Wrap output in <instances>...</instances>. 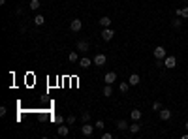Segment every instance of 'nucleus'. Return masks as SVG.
<instances>
[{"label": "nucleus", "instance_id": "obj_1", "mask_svg": "<svg viewBox=\"0 0 188 139\" xmlns=\"http://www.w3.org/2000/svg\"><path fill=\"white\" fill-rule=\"evenodd\" d=\"M152 55H154V58H166L168 57V51H166V47L164 45H158V47H154V51H152Z\"/></svg>", "mask_w": 188, "mask_h": 139}, {"label": "nucleus", "instance_id": "obj_2", "mask_svg": "<svg viewBox=\"0 0 188 139\" xmlns=\"http://www.w3.org/2000/svg\"><path fill=\"white\" fill-rule=\"evenodd\" d=\"M94 128H96V126H92V124L83 122V126H81V134H83V135H87V137H90V135H92V132H94Z\"/></svg>", "mask_w": 188, "mask_h": 139}, {"label": "nucleus", "instance_id": "obj_3", "mask_svg": "<svg viewBox=\"0 0 188 139\" xmlns=\"http://www.w3.org/2000/svg\"><path fill=\"white\" fill-rule=\"evenodd\" d=\"M175 66H177V58L173 57V55H169V57H166V58H164V68L171 70V68H175Z\"/></svg>", "mask_w": 188, "mask_h": 139}, {"label": "nucleus", "instance_id": "obj_4", "mask_svg": "<svg viewBox=\"0 0 188 139\" xmlns=\"http://www.w3.org/2000/svg\"><path fill=\"white\" fill-rule=\"evenodd\" d=\"M92 62H94V66H103V64L107 62V57H106L103 53H98V55L92 58Z\"/></svg>", "mask_w": 188, "mask_h": 139}, {"label": "nucleus", "instance_id": "obj_5", "mask_svg": "<svg viewBox=\"0 0 188 139\" xmlns=\"http://www.w3.org/2000/svg\"><path fill=\"white\" fill-rule=\"evenodd\" d=\"M113 36H115V32L111 30L109 26H107V28H103V30H102V40H103V41H111V40H113Z\"/></svg>", "mask_w": 188, "mask_h": 139}, {"label": "nucleus", "instance_id": "obj_6", "mask_svg": "<svg viewBox=\"0 0 188 139\" xmlns=\"http://www.w3.org/2000/svg\"><path fill=\"white\" fill-rule=\"evenodd\" d=\"M70 28H72V32H79V30L83 28L81 19H72V23H70Z\"/></svg>", "mask_w": 188, "mask_h": 139}, {"label": "nucleus", "instance_id": "obj_7", "mask_svg": "<svg viewBox=\"0 0 188 139\" xmlns=\"http://www.w3.org/2000/svg\"><path fill=\"white\" fill-rule=\"evenodd\" d=\"M103 81H106V85H113V83L117 81V73L115 72H107L106 75H103Z\"/></svg>", "mask_w": 188, "mask_h": 139}, {"label": "nucleus", "instance_id": "obj_8", "mask_svg": "<svg viewBox=\"0 0 188 139\" xmlns=\"http://www.w3.org/2000/svg\"><path fill=\"white\" fill-rule=\"evenodd\" d=\"M128 83H130V87H136V85H139V83H141V77H139L137 73H132L130 79H128Z\"/></svg>", "mask_w": 188, "mask_h": 139}, {"label": "nucleus", "instance_id": "obj_9", "mask_svg": "<svg viewBox=\"0 0 188 139\" xmlns=\"http://www.w3.org/2000/svg\"><path fill=\"white\" fill-rule=\"evenodd\" d=\"M57 134H58L60 137H66V135L70 134V128H68V126H62V124H58V128H57Z\"/></svg>", "mask_w": 188, "mask_h": 139}, {"label": "nucleus", "instance_id": "obj_10", "mask_svg": "<svg viewBox=\"0 0 188 139\" xmlns=\"http://www.w3.org/2000/svg\"><path fill=\"white\" fill-rule=\"evenodd\" d=\"M77 51L87 53V51H88V41H85V40H79V41H77Z\"/></svg>", "mask_w": 188, "mask_h": 139}, {"label": "nucleus", "instance_id": "obj_11", "mask_svg": "<svg viewBox=\"0 0 188 139\" xmlns=\"http://www.w3.org/2000/svg\"><path fill=\"white\" fill-rule=\"evenodd\" d=\"M77 64H79V68H83V70H87L90 64H92V60H90V58H79V62H77Z\"/></svg>", "mask_w": 188, "mask_h": 139}, {"label": "nucleus", "instance_id": "obj_12", "mask_svg": "<svg viewBox=\"0 0 188 139\" xmlns=\"http://www.w3.org/2000/svg\"><path fill=\"white\" fill-rule=\"evenodd\" d=\"M175 15H177V17H184V19H188V6H184V8H179V10L175 11Z\"/></svg>", "mask_w": 188, "mask_h": 139}, {"label": "nucleus", "instance_id": "obj_13", "mask_svg": "<svg viewBox=\"0 0 188 139\" xmlns=\"http://www.w3.org/2000/svg\"><path fill=\"white\" fill-rule=\"evenodd\" d=\"M128 130H130V134H137V132L141 130V124H139V120H134V124H132V126H128Z\"/></svg>", "mask_w": 188, "mask_h": 139}, {"label": "nucleus", "instance_id": "obj_14", "mask_svg": "<svg viewBox=\"0 0 188 139\" xmlns=\"http://www.w3.org/2000/svg\"><path fill=\"white\" fill-rule=\"evenodd\" d=\"M102 94L106 96V98H111V96H113V87H111V85H106V87H103V90H102Z\"/></svg>", "mask_w": 188, "mask_h": 139}, {"label": "nucleus", "instance_id": "obj_15", "mask_svg": "<svg viewBox=\"0 0 188 139\" xmlns=\"http://www.w3.org/2000/svg\"><path fill=\"white\" fill-rule=\"evenodd\" d=\"M160 119H162V120H169L171 119V111L169 109H162V111H160Z\"/></svg>", "mask_w": 188, "mask_h": 139}, {"label": "nucleus", "instance_id": "obj_16", "mask_svg": "<svg viewBox=\"0 0 188 139\" xmlns=\"http://www.w3.org/2000/svg\"><path fill=\"white\" fill-rule=\"evenodd\" d=\"M100 25L103 26V28H107V26H111V19H109L107 15H103V17L100 19Z\"/></svg>", "mask_w": 188, "mask_h": 139}, {"label": "nucleus", "instance_id": "obj_17", "mask_svg": "<svg viewBox=\"0 0 188 139\" xmlns=\"http://www.w3.org/2000/svg\"><path fill=\"white\" fill-rule=\"evenodd\" d=\"M40 6H41V4H40V0H30L28 8H30V10H34V11H38V10H40Z\"/></svg>", "mask_w": 188, "mask_h": 139}, {"label": "nucleus", "instance_id": "obj_18", "mask_svg": "<svg viewBox=\"0 0 188 139\" xmlns=\"http://www.w3.org/2000/svg\"><path fill=\"white\" fill-rule=\"evenodd\" d=\"M68 60L72 62V64H73V62H79V57H77V53H75V51H72V53L68 55Z\"/></svg>", "mask_w": 188, "mask_h": 139}, {"label": "nucleus", "instance_id": "obj_19", "mask_svg": "<svg viewBox=\"0 0 188 139\" xmlns=\"http://www.w3.org/2000/svg\"><path fill=\"white\" fill-rule=\"evenodd\" d=\"M117 128H119V130H128V122L126 120H117Z\"/></svg>", "mask_w": 188, "mask_h": 139}, {"label": "nucleus", "instance_id": "obj_20", "mask_svg": "<svg viewBox=\"0 0 188 139\" xmlns=\"http://www.w3.org/2000/svg\"><path fill=\"white\" fill-rule=\"evenodd\" d=\"M141 119V111L139 109H132V120H139Z\"/></svg>", "mask_w": 188, "mask_h": 139}, {"label": "nucleus", "instance_id": "obj_21", "mask_svg": "<svg viewBox=\"0 0 188 139\" xmlns=\"http://www.w3.org/2000/svg\"><path fill=\"white\" fill-rule=\"evenodd\" d=\"M45 23V19H43V15H36L34 17V25H38V26H41Z\"/></svg>", "mask_w": 188, "mask_h": 139}, {"label": "nucleus", "instance_id": "obj_22", "mask_svg": "<svg viewBox=\"0 0 188 139\" xmlns=\"http://www.w3.org/2000/svg\"><path fill=\"white\" fill-rule=\"evenodd\" d=\"M128 88H130V83H121V85H119V90H121L122 94H126Z\"/></svg>", "mask_w": 188, "mask_h": 139}, {"label": "nucleus", "instance_id": "obj_23", "mask_svg": "<svg viewBox=\"0 0 188 139\" xmlns=\"http://www.w3.org/2000/svg\"><path fill=\"white\" fill-rule=\"evenodd\" d=\"M81 120H83V122H88V120H90V113H87V111H85V113L81 115Z\"/></svg>", "mask_w": 188, "mask_h": 139}, {"label": "nucleus", "instance_id": "obj_24", "mask_svg": "<svg viewBox=\"0 0 188 139\" xmlns=\"http://www.w3.org/2000/svg\"><path fill=\"white\" fill-rule=\"evenodd\" d=\"M171 25H173V28H181V25H183V21L175 19V21H171Z\"/></svg>", "mask_w": 188, "mask_h": 139}, {"label": "nucleus", "instance_id": "obj_25", "mask_svg": "<svg viewBox=\"0 0 188 139\" xmlns=\"http://www.w3.org/2000/svg\"><path fill=\"white\" fill-rule=\"evenodd\" d=\"M152 109H154V111H160V109H162V103H160V102H154V103H152Z\"/></svg>", "mask_w": 188, "mask_h": 139}, {"label": "nucleus", "instance_id": "obj_26", "mask_svg": "<svg viewBox=\"0 0 188 139\" xmlns=\"http://www.w3.org/2000/svg\"><path fill=\"white\" fill-rule=\"evenodd\" d=\"M55 122H57V124H62V122H64V117H62V115H57V117H55Z\"/></svg>", "mask_w": 188, "mask_h": 139}, {"label": "nucleus", "instance_id": "obj_27", "mask_svg": "<svg viewBox=\"0 0 188 139\" xmlns=\"http://www.w3.org/2000/svg\"><path fill=\"white\" fill-rule=\"evenodd\" d=\"M96 128L98 130H103V126H106V124H103V120H96V124H94Z\"/></svg>", "mask_w": 188, "mask_h": 139}, {"label": "nucleus", "instance_id": "obj_28", "mask_svg": "<svg viewBox=\"0 0 188 139\" xmlns=\"http://www.w3.org/2000/svg\"><path fill=\"white\" fill-rule=\"evenodd\" d=\"M102 139H113V134H109V132H106V134H102Z\"/></svg>", "mask_w": 188, "mask_h": 139}, {"label": "nucleus", "instance_id": "obj_29", "mask_svg": "<svg viewBox=\"0 0 188 139\" xmlns=\"http://www.w3.org/2000/svg\"><path fill=\"white\" fill-rule=\"evenodd\" d=\"M66 122H68V124H73V122H75V117H73V115H70L68 119H66Z\"/></svg>", "mask_w": 188, "mask_h": 139}, {"label": "nucleus", "instance_id": "obj_30", "mask_svg": "<svg viewBox=\"0 0 188 139\" xmlns=\"http://www.w3.org/2000/svg\"><path fill=\"white\" fill-rule=\"evenodd\" d=\"M6 111H8V109H6V105L0 107V117H4V115H6Z\"/></svg>", "mask_w": 188, "mask_h": 139}, {"label": "nucleus", "instance_id": "obj_31", "mask_svg": "<svg viewBox=\"0 0 188 139\" xmlns=\"http://www.w3.org/2000/svg\"><path fill=\"white\" fill-rule=\"evenodd\" d=\"M184 128H186V130H188V122H186V124H184Z\"/></svg>", "mask_w": 188, "mask_h": 139}]
</instances>
